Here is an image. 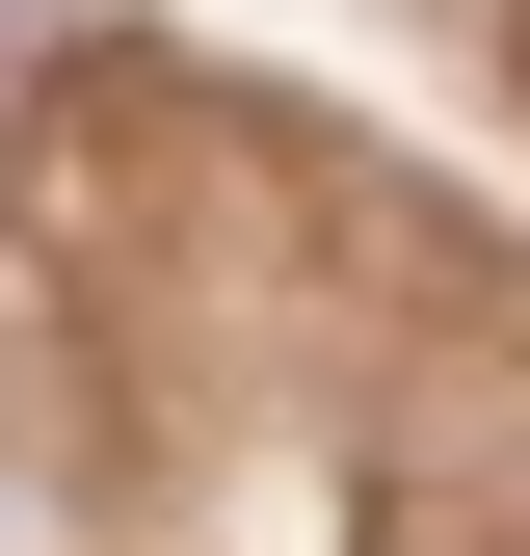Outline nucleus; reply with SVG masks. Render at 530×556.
Masks as SVG:
<instances>
[{
	"label": "nucleus",
	"mask_w": 530,
	"mask_h": 556,
	"mask_svg": "<svg viewBox=\"0 0 530 556\" xmlns=\"http://www.w3.org/2000/svg\"><path fill=\"white\" fill-rule=\"evenodd\" d=\"M0 556H53V477H27V451H0Z\"/></svg>",
	"instance_id": "f257e3e1"
},
{
	"label": "nucleus",
	"mask_w": 530,
	"mask_h": 556,
	"mask_svg": "<svg viewBox=\"0 0 530 556\" xmlns=\"http://www.w3.org/2000/svg\"><path fill=\"white\" fill-rule=\"evenodd\" d=\"M0 27H27V0H0Z\"/></svg>",
	"instance_id": "f03ea898"
}]
</instances>
